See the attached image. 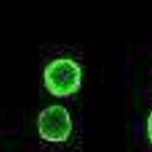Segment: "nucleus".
<instances>
[{"label":"nucleus","instance_id":"nucleus-1","mask_svg":"<svg viewBox=\"0 0 152 152\" xmlns=\"http://www.w3.org/2000/svg\"><path fill=\"white\" fill-rule=\"evenodd\" d=\"M44 85L56 97H67L81 88L82 71L78 62L70 58H59L50 62L43 71Z\"/></svg>","mask_w":152,"mask_h":152},{"label":"nucleus","instance_id":"nucleus-2","mask_svg":"<svg viewBox=\"0 0 152 152\" xmlns=\"http://www.w3.org/2000/svg\"><path fill=\"white\" fill-rule=\"evenodd\" d=\"M37 129L40 138L46 142L51 143L66 142L72 131L70 113L62 105L49 106L39 113Z\"/></svg>","mask_w":152,"mask_h":152},{"label":"nucleus","instance_id":"nucleus-3","mask_svg":"<svg viewBox=\"0 0 152 152\" xmlns=\"http://www.w3.org/2000/svg\"><path fill=\"white\" fill-rule=\"evenodd\" d=\"M147 135L149 141L152 144V111L149 114L147 120Z\"/></svg>","mask_w":152,"mask_h":152}]
</instances>
